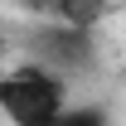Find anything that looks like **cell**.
Segmentation results:
<instances>
[{
    "label": "cell",
    "mask_w": 126,
    "mask_h": 126,
    "mask_svg": "<svg viewBox=\"0 0 126 126\" xmlns=\"http://www.w3.org/2000/svg\"><path fill=\"white\" fill-rule=\"evenodd\" d=\"M48 126H107V111L102 107H63Z\"/></svg>",
    "instance_id": "obj_3"
},
{
    "label": "cell",
    "mask_w": 126,
    "mask_h": 126,
    "mask_svg": "<svg viewBox=\"0 0 126 126\" xmlns=\"http://www.w3.org/2000/svg\"><path fill=\"white\" fill-rule=\"evenodd\" d=\"M63 102H68V87L44 63H24V68L0 73V111L15 126H48L63 111Z\"/></svg>",
    "instance_id": "obj_1"
},
{
    "label": "cell",
    "mask_w": 126,
    "mask_h": 126,
    "mask_svg": "<svg viewBox=\"0 0 126 126\" xmlns=\"http://www.w3.org/2000/svg\"><path fill=\"white\" fill-rule=\"evenodd\" d=\"M44 39V68L48 73H58V63H68V68H82V63L92 58V39H87V29H48L39 34Z\"/></svg>",
    "instance_id": "obj_2"
}]
</instances>
